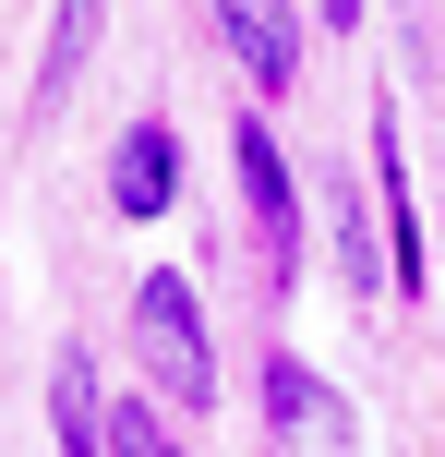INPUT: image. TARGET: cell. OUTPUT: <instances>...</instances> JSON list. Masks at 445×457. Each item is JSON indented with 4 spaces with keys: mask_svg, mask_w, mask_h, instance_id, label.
<instances>
[{
    "mask_svg": "<svg viewBox=\"0 0 445 457\" xmlns=\"http://www.w3.org/2000/svg\"><path fill=\"white\" fill-rule=\"evenodd\" d=\"M85 37H96V0H61V24H48V61H37V109H61V85H72V61H85Z\"/></svg>",
    "mask_w": 445,
    "mask_h": 457,
    "instance_id": "cell-7",
    "label": "cell"
},
{
    "mask_svg": "<svg viewBox=\"0 0 445 457\" xmlns=\"http://www.w3.org/2000/svg\"><path fill=\"white\" fill-rule=\"evenodd\" d=\"M326 12H361V0H326Z\"/></svg>",
    "mask_w": 445,
    "mask_h": 457,
    "instance_id": "cell-10",
    "label": "cell"
},
{
    "mask_svg": "<svg viewBox=\"0 0 445 457\" xmlns=\"http://www.w3.org/2000/svg\"><path fill=\"white\" fill-rule=\"evenodd\" d=\"M109 445L120 457H181V434H169L157 410H109Z\"/></svg>",
    "mask_w": 445,
    "mask_h": 457,
    "instance_id": "cell-8",
    "label": "cell"
},
{
    "mask_svg": "<svg viewBox=\"0 0 445 457\" xmlns=\"http://www.w3.org/2000/svg\"><path fill=\"white\" fill-rule=\"evenodd\" d=\"M229 169H241V193H253L265 241L289 253V217H301V193H289V157H277V133H265V120H241V133H229Z\"/></svg>",
    "mask_w": 445,
    "mask_h": 457,
    "instance_id": "cell-5",
    "label": "cell"
},
{
    "mask_svg": "<svg viewBox=\"0 0 445 457\" xmlns=\"http://www.w3.org/2000/svg\"><path fill=\"white\" fill-rule=\"evenodd\" d=\"M337 241H350V289H385V253H374V228H361V205H337Z\"/></svg>",
    "mask_w": 445,
    "mask_h": 457,
    "instance_id": "cell-9",
    "label": "cell"
},
{
    "mask_svg": "<svg viewBox=\"0 0 445 457\" xmlns=\"http://www.w3.org/2000/svg\"><path fill=\"white\" fill-rule=\"evenodd\" d=\"M133 337H144V373H157L169 410H205V397H217L205 301H193V277H181V265H144V277H133Z\"/></svg>",
    "mask_w": 445,
    "mask_h": 457,
    "instance_id": "cell-1",
    "label": "cell"
},
{
    "mask_svg": "<svg viewBox=\"0 0 445 457\" xmlns=\"http://www.w3.org/2000/svg\"><path fill=\"white\" fill-rule=\"evenodd\" d=\"M169 193H181V133L169 120H133L109 145V205L120 217H169Z\"/></svg>",
    "mask_w": 445,
    "mask_h": 457,
    "instance_id": "cell-4",
    "label": "cell"
},
{
    "mask_svg": "<svg viewBox=\"0 0 445 457\" xmlns=\"http://www.w3.org/2000/svg\"><path fill=\"white\" fill-rule=\"evenodd\" d=\"M265 421H277V434H313V445H350L361 434V410L301 361V349H265Z\"/></svg>",
    "mask_w": 445,
    "mask_h": 457,
    "instance_id": "cell-2",
    "label": "cell"
},
{
    "mask_svg": "<svg viewBox=\"0 0 445 457\" xmlns=\"http://www.w3.org/2000/svg\"><path fill=\"white\" fill-rule=\"evenodd\" d=\"M205 12H217V37L241 48V72H253L265 96L301 72V12H289V0H205Z\"/></svg>",
    "mask_w": 445,
    "mask_h": 457,
    "instance_id": "cell-3",
    "label": "cell"
},
{
    "mask_svg": "<svg viewBox=\"0 0 445 457\" xmlns=\"http://www.w3.org/2000/svg\"><path fill=\"white\" fill-rule=\"evenodd\" d=\"M48 421H61V457H120V445H109V397H96L85 361L48 373Z\"/></svg>",
    "mask_w": 445,
    "mask_h": 457,
    "instance_id": "cell-6",
    "label": "cell"
}]
</instances>
